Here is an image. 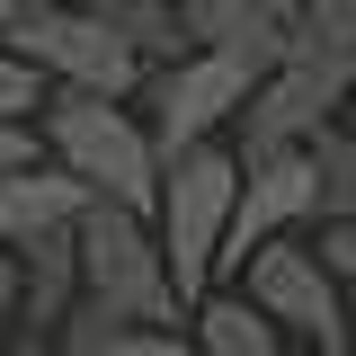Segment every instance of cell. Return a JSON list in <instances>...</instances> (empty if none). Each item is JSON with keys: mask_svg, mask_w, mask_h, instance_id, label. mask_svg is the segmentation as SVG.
<instances>
[{"mask_svg": "<svg viewBox=\"0 0 356 356\" xmlns=\"http://www.w3.org/2000/svg\"><path fill=\"white\" fill-rule=\"evenodd\" d=\"M36 134H44V161L72 170L98 205H125V214H152L161 205V143H152V125L134 116L125 98L54 89Z\"/></svg>", "mask_w": 356, "mask_h": 356, "instance_id": "6da1fadb", "label": "cell"}, {"mask_svg": "<svg viewBox=\"0 0 356 356\" xmlns=\"http://www.w3.org/2000/svg\"><path fill=\"white\" fill-rule=\"evenodd\" d=\"M232 205H241V152L232 143H196V152L161 161L152 232H161V259H170V285H178L187 312L214 294V259H222V232H232Z\"/></svg>", "mask_w": 356, "mask_h": 356, "instance_id": "7a4b0ae2", "label": "cell"}, {"mask_svg": "<svg viewBox=\"0 0 356 356\" xmlns=\"http://www.w3.org/2000/svg\"><path fill=\"white\" fill-rule=\"evenodd\" d=\"M72 241H81V294L116 312V321H143V330H187L178 321V285H170V259H161V232L152 214H125V205H98L89 196V214L72 222Z\"/></svg>", "mask_w": 356, "mask_h": 356, "instance_id": "3957f363", "label": "cell"}, {"mask_svg": "<svg viewBox=\"0 0 356 356\" xmlns=\"http://www.w3.org/2000/svg\"><path fill=\"white\" fill-rule=\"evenodd\" d=\"M0 44H9V54H27L54 89H89V98H134V89L152 81V63H143L107 18H89L81 0H36V9H27Z\"/></svg>", "mask_w": 356, "mask_h": 356, "instance_id": "277c9868", "label": "cell"}, {"mask_svg": "<svg viewBox=\"0 0 356 356\" xmlns=\"http://www.w3.org/2000/svg\"><path fill=\"white\" fill-rule=\"evenodd\" d=\"M232 294H250L276 330L312 339V356H348V285L321 267V250H312V241H294V232H285V241L250 250V267L232 276Z\"/></svg>", "mask_w": 356, "mask_h": 356, "instance_id": "5b68a950", "label": "cell"}, {"mask_svg": "<svg viewBox=\"0 0 356 356\" xmlns=\"http://www.w3.org/2000/svg\"><path fill=\"white\" fill-rule=\"evenodd\" d=\"M143 89H152V116H143V125H152V143H161V161H178V152L214 143L222 125H241L259 72L232 63V54H178V63H161Z\"/></svg>", "mask_w": 356, "mask_h": 356, "instance_id": "8992f818", "label": "cell"}, {"mask_svg": "<svg viewBox=\"0 0 356 356\" xmlns=\"http://www.w3.org/2000/svg\"><path fill=\"white\" fill-rule=\"evenodd\" d=\"M348 72L339 63H312V54H294L285 72H267L259 89H250V107H241V161H276V152H303L321 125H339V107H348Z\"/></svg>", "mask_w": 356, "mask_h": 356, "instance_id": "52a82bcc", "label": "cell"}, {"mask_svg": "<svg viewBox=\"0 0 356 356\" xmlns=\"http://www.w3.org/2000/svg\"><path fill=\"white\" fill-rule=\"evenodd\" d=\"M321 214V178H312V152H276V161H241V205H232V232H222V259H214V285L241 276L250 250L303 232Z\"/></svg>", "mask_w": 356, "mask_h": 356, "instance_id": "ba28073f", "label": "cell"}, {"mask_svg": "<svg viewBox=\"0 0 356 356\" xmlns=\"http://www.w3.org/2000/svg\"><path fill=\"white\" fill-rule=\"evenodd\" d=\"M178 36H187V54L250 63L259 81L294 63V18H276L267 0H178Z\"/></svg>", "mask_w": 356, "mask_h": 356, "instance_id": "9c48e42d", "label": "cell"}, {"mask_svg": "<svg viewBox=\"0 0 356 356\" xmlns=\"http://www.w3.org/2000/svg\"><path fill=\"white\" fill-rule=\"evenodd\" d=\"M81 214H89V187L72 170H54V161L0 178V250H27V241H44V232H72Z\"/></svg>", "mask_w": 356, "mask_h": 356, "instance_id": "30bf717a", "label": "cell"}, {"mask_svg": "<svg viewBox=\"0 0 356 356\" xmlns=\"http://www.w3.org/2000/svg\"><path fill=\"white\" fill-rule=\"evenodd\" d=\"M18 276H27V339H54L72 303H81V241L72 232H44L18 250Z\"/></svg>", "mask_w": 356, "mask_h": 356, "instance_id": "8fae6325", "label": "cell"}, {"mask_svg": "<svg viewBox=\"0 0 356 356\" xmlns=\"http://www.w3.org/2000/svg\"><path fill=\"white\" fill-rule=\"evenodd\" d=\"M187 321H196V348L205 356H285V330H276L250 294H232V285H214Z\"/></svg>", "mask_w": 356, "mask_h": 356, "instance_id": "7c38bea8", "label": "cell"}, {"mask_svg": "<svg viewBox=\"0 0 356 356\" xmlns=\"http://www.w3.org/2000/svg\"><path fill=\"white\" fill-rule=\"evenodd\" d=\"M81 9H89V18H107V27H116L152 72L187 54V36H178V0H81Z\"/></svg>", "mask_w": 356, "mask_h": 356, "instance_id": "4fadbf2b", "label": "cell"}, {"mask_svg": "<svg viewBox=\"0 0 356 356\" xmlns=\"http://www.w3.org/2000/svg\"><path fill=\"white\" fill-rule=\"evenodd\" d=\"M303 152H312V178H321V222H348L356 214V125H321Z\"/></svg>", "mask_w": 356, "mask_h": 356, "instance_id": "5bb4252c", "label": "cell"}, {"mask_svg": "<svg viewBox=\"0 0 356 356\" xmlns=\"http://www.w3.org/2000/svg\"><path fill=\"white\" fill-rule=\"evenodd\" d=\"M294 54L339 63V72L356 81V0H303V18H294Z\"/></svg>", "mask_w": 356, "mask_h": 356, "instance_id": "9a60e30c", "label": "cell"}, {"mask_svg": "<svg viewBox=\"0 0 356 356\" xmlns=\"http://www.w3.org/2000/svg\"><path fill=\"white\" fill-rule=\"evenodd\" d=\"M44 98H54V89H44V72L27 63V54H9V44H0V116H9V125H36Z\"/></svg>", "mask_w": 356, "mask_h": 356, "instance_id": "2e32d148", "label": "cell"}, {"mask_svg": "<svg viewBox=\"0 0 356 356\" xmlns=\"http://www.w3.org/2000/svg\"><path fill=\"white\" fill-rule=\"evenodd\" d=\"M116 330H125V321L98 303V294H81V303H72V321L54 330V356H107V339H116Z\"/></svg>", "mask_w": 356, "mask_h": 356, "instance_id": "e0dca14e", "label": "cell"}, {"mask_svg": "<svg viewBox=\"0 0 356 356\" xmlns=\"http://www.w3.org/2000/svg\"><path fill=\"white\" fill-rule=\"evenodd\" d=\"M107 356H205V348H196V330H143V321H125L107 339Z\"/></svg>", "mask_w": 356, "mask_h": 356, "instance_id": "ac0fdd59", "label": "cell"}, {"mask_svg": "<svg viewBox=\"0 0 356 356\" xmlns=\"http://www.w3.org/2000/svg\"><path fill=\"white\" fill-rule=\"evenodd\" d=\"M312 250H321V267L356 294V214H348V222H321V241H312Z\"/></svg>", "mask_w": 356, "mask_h": 356, "instance_id": "d6986e66", "label": "cell"}, {"mask_svg": "<svg viewBox=\"0 0 356 356\" xmlns=\"http://www.w3.org/2000/svg\"><path fill=\"white\" fill-rule=\"evenodd\" d=\"M27 330V276H18V250H0V339Z\"/></svg>", "mask_w": 356, "mask_h": 356, "instance_id": "ffe728a7", "label": "cell"}, {"mask_svg": "<svg viewBox=\"0 0 356 356\" xmlns=\"http://www.w3.org/2000/svg\"><path fill=\"white\" fill-rule=\"evenodd\" d=\"M36 161H44V134H36V125H9V116H0V178L36 170Z\"/></svg>", "mask_w": 356, "mask_h": 356, "instance_id": "44dd1931", "label": "cell"}, {"mask_svg": "<svg viewBox=\"0 0 356 356\" xmlns=\"http://www.w3.org/2000/svg\"><path fill=\"white\" fill-rule=\"evenodd\" d=\"M0 356H54V339H27L18 330V339H0Z\"/></svg>", "mask_w": 356, "mask_h": 356, "instance_id": "7402d4cb", "label": "cell"}, {"mask_svg": "<svg viewBox=\"0 0 356 356\" xmlns=\"http://www.w3.org/2000/svg\"><path fill=\"white\" fill-rule=\"evenodd\" d=\"M27 9H36V0H0V36H9V27H18Z\"/></svg>", "mask_w": 356, "mask_h": 356, "instance_id": "603a6c76", "label": "cell"}, {"mask_svg": "<svg viewBox=\"0 0 356 356\" xmlns=\"http://www.w3.org/2000/svg\"><path fill=\"white\" fill-rule=\"evenodd\" d=\"M267 9H276V18H303V0H267Z\"/></svg>", "mask_w": 356, "mask_h": 356, "instance_id": "cb8c5ba5", "label": "cell"}, {"mask_svg": "<svg viewBox=\"0 0 356 356\" xmlns=\"http://www.w3.org/2000/svg\"><path fill=\"white\" fill-rule=\"evenodd\" d=\"M348 356H356V294H348Z\"/></svg>", "mask_w": 356, "mask_h": 356, "instance_id": "d4e9b609", "label": "cell"}, {"mask_svg": "<svg viewBox=\"0 0 356 356\" xmlns=\"http://www.w3.org/2000/svg\"><path fill=\"white\" fill-rule=\"evenodd\" d=\"M348 125H356V89H348Z\"/></svg>", "mask_w": 356, "mask_h": 356, "instance_id": "484cf974", "label": "cell"}]
</instances>
